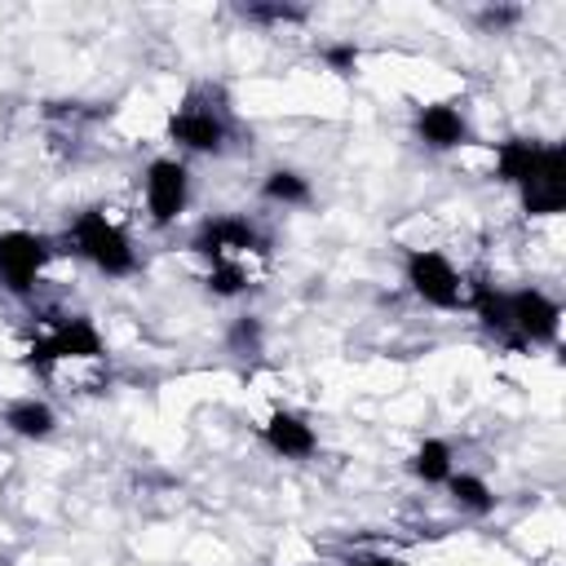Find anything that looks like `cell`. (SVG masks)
I'll list each match as a JSON object with an SVG mask.
<instances>
[{"mask_svg":"<svg viewBox=\"0 0 566 566\" xmlns=\"http://www.w3.org/2000/svg\"><path fill=\"white\" fill-rule=\"evenodd\" d=\"M522 190H526V212H557L566 203V155L557 146H539V159L522 181Z\"/></svg>","mask_w":566,"mask_h":566,"instance_id":"cell-1","label":"cell"},{"mask_svg":"<svg viewBox=\"0 0 566 566\" xmlns=\"http://www.w3.org/2000/svg\"><path fill=\"white\" fill-rule=\"evenodd\" d=\"M75 243H80L102 270H111V274H119V270L133 265V252H128L124 234H119L102 212H84V217H80V226H75Z\"/></svg>","mask_w":566,"mask_h":566,"instance_id":"cell-2","label":"cell"},{"mask_svg":"<svg viewBox=\"0 0 566 566\" xmlns=\"http://www.w3.org/2000/svg\"><path fill=\"white\" fill-rule=\"evenodd\" d=\"M97 354H102V340H97V332L84 318H71V323L53 327L49 340L31 345V363L35 367H49L53 358H97Z\"/></svg>","mask_w":566,"mask_h":566,"instance_id":"cell-3","label":"cell"},{"mask_svg":"<svg viewBox=\"0 0 566 566\" xmlns=\"http://www.w3.org/2000/svg\"><path fill=\"white\" fill-rule=\"evenodd\" d=\"M40 265H44V243L35 234H22V230L0 234V274L9 279L13 292H27Z\"/></svg>","mask_w":566,"mask_h":566,"instance_id":"cell-4","label":"cell"},{"mask_svg":"<svg viewBox=\"0 0 566 566\" xmlns=\"http://www.w3.org/2000/svg\"><path fill=\"white\" fill-rule=\"evenodd\" d=\"M407 274H411V287H416L424 301H433V305H455L460 287H455L451 265H447L438 252H416L411 265H407Z\"/></svg>","mask_w":566,"mask_h":566,"instance_id":"cell-5","label":"cell"},{"mask_svg":"<svg viewBox=\"0 0 566 566\" xmlns=\"http://www.w3.org/2000/svg\"><path fill=\"white\" fill-rule=\"evenodd\" d=\"M146 195H150L155 221H172L177 208H181V199H186V172H181L177 164L159 159V164L150 168V177H146Z\"/></svg>","mask_w":566,"mask_h":566,"instance_id":"cell-6","label":"cell"},{"mask_svg":"<svg viewBox=\"0 0 566 566\" xmlns=\"http://www.w3.org/2000/svg\"><path fill=\"white\" fill-rule=\"evenodd\" d=\"M509 323H517L531 340H548L557 332V305L544 301L539 292H517L509 301Z\"/></svg>","mask_w":566,"mask_h":566,"instance_id":"cell-7","label":"cell"},{"mask_svg":"<svg viewBox=\"0 0 566 566\" xmlns=\"http://www.w3.org/2000/svg\"><path fill=\"white\" fill-rule=\"evenodd\" d=\"M199 248H203L217 265H226V252H230V248H252V230H248L243 221H217V226L203 230Z\"/></svg>","mask_w":566,"mask_h":566,"instance_id":"cell-8","label":"cell"},{"mask_svg":"<svg viewBox=\"0 0 566 566\" xmlns=\"http://www.w3.org/2000/svg\"><path fill=\"white\" fill-rule=\"evenodd\" d=\"M265 438H270V442H274L283 455H305V451L314 447V433H310V429H305L296 416H283V411H279V416L265 424Z\"/></svg>","mask_w":566,"mask_h":566,"instance_id":"cell-9","label":"cell"},{"mask_svg":"<svg viewBox=\"0 0 566 566\" xmlns=\"http://www.w3.org/2000/svg\"><path fill=\"white\" fill-rule=\"evenodd\" d=\"M420 133H424L433 146H455V142L464 137V124H460V115H455L451 106H429V111L420 115Z\"/></svg>","mask_w":566,"mask_h":566,"instance_id":"cell-10","label":"cell"},{"mask_svg":"<svg viewBox=\"0 0 566 566\" xmlns=\"http://www.w3.org/2000/svg\"><path fill=\"white\" fill-rule=\"evenodd\" d=\"M172 133H177L186 146H195V150H212V146L221 142V128L212 124V115H199V111L177 115V119H172Z\"/></svg>","mask_w":566,"mask_h":566,"instance_id":"cell-11","label":"cell"},{"mask_svg":"<svg viewBox=\"0 0 566 566\" xmlns=\"http://www.w3.org/2000/svg\"><path fill=\"white\" fill-rule=\"evenodd\" d=\"M535 159H539V146H531V142H504L500 146V177L526 181L531 168H535Z\"/></svg>","mask_w":566,"mask_h":566,"instance_id":"cell-12","label":"cell"},{"mask_svg":"<svg viewBox=\"0 0 566 566\" xmlns=\"http://www.w3.org/2000/svg\"><path fill=\"white\" fill-rule=\"evenodd\" d=\"M9 424H13L18 433H31V438H40V433H49V424H53V416H49V407H35V402H22V407H13V411H9Z\"/></svg>","mask_w":566,"mask_h":566,"instance_id":"cell-13","label":"cell"},{"mask_svg":"<svg viewBox=\"0 0 566 566\" xmlns=\"http://www.w3.org/2000/svg\"><path fill=\"white\" fill-rule=\"evenodd\" d=\"M416 473L429 478V482L447 478V447H442V442H424L420 455H416Z\"/></svg>","mask_w":566,"mask_h":566,"instance_id":"cell-14","label":"cell"},{"mask_svg":"<svg viewBox=\"0 0 566 566\" xmlns=\"http://www.w3.org/2000/svg\"><path fill=\"white\" fill-rule=\"evenodd\" d=\"M478 310L486 318V327H509V301L504 296H491L486 287L478 292Z\"/></svg>","mask_w":566,"mask_h":566,"instance_id":"cell-15","label":"cell"},{"mask_svg":"<svg viewBox=\"0 0 566 566\" xmlns=\"http://www.w3.org/2000/svg\"><path fill=\"white\" fill-rule=\"evenodd\" d=\"M451 491H455L469 509H486V504H491V495H486V486H482L478 478H455V482H451Z\"/></svg>","mask_w":566,"mask_h":566,"instance_id":"cell-16","label":"cell"},{"mask_svg":"<svg viewBox=\"0 0 566 566\" xmlns=\"http://www.w3.org/2000/svg\"><path fill=\"white\" fill-rule=\"evenodd\" d=\"M265 195H274V199H305V186H301L292 172H274V177L265 181Z\"/></svg>","mask_w":566,"mask_h":566,"instance_id":"cell-17","label":"cell"},{"mask_svg":"<svg viewBox=\"0 0 566 566\" xmlns=\"http://www.w3.org/2000/svg\"><path fill=\"white\" fill-rule=\"evenodd\" d=\"M239 283H243V274H239L234 265H217V270H212V287H217V292H239Z\"/></svg>","mask_w":566,"mask_h":566,"instance_id":"cell-18","label":"cell"},{"mask_svg":"<svg viewBox=\"0 0 566 566\" xmlns=\"http://www.w3.org/2000/svg\"><path fill=\"white\" fill-rule=\"evenodd\" d=\"M327 57H332V62H336V66H349V62H354V49H332V53H327Z\"/></svg>","mask_w":566,"mask_h":566,"instance_id":"cell-19","label":"cell"},{"mask_svg":"<svg viewBox=\"0 0 566 566\" xmlns=\"http://www.w3.org/2000/svg\"><path fill=\"white\" fill-rule=\"evenodd\" d=\"M358 566H398V562H389V557H371V562H358Z\"/></svg>","mask_w":566,"mask_h":566,"instance_id":"cell-20","label":"cell"}]
</instances>
